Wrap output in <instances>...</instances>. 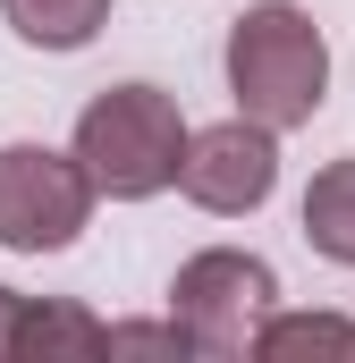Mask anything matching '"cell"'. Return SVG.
<instances>
[{"label":"cell","mask_w":355,"mask_h":363,"mask_svg":"<svg viewBox=\"0 0 355 363\" xmlns=\"http://www.w3.org/2000/svg\"><path fill=\"white\" fill-rule=\"evenodd\" d=\"M305 237H313V254H330V262L355 271V152L330 161V169H313V186H305Z\"/></svg>","instance_id":"cell-6"},{"label":"cell","mask_w":355,"mask_h":363,"mask_svg":"<svg viewBox=\"0 0 355 363\" xmlns=\"http://www.w3.org/2000/svg\"><path fill=\"white\" fill-rule=\"evenodd\" d=\"M93 169L51 144H0V245L9 254H68L93 220Z\"/></svg>","instance_id":"cell-3"},{"label":"cell","mask_w":355,"mask_h":363,"mask_svg":"<svg viewBox=\"0 0 355 363\" xmlns=\"http://www.w3.org/2000/svg\"><path fill=\"white\" fill-rule=\"evenodd\" d=\"M77 161L93 169L102 194L144 203V194L178 186L186 118H178V101H170L161 85H110V93H93L85 118H77Z\"/></svg>","instance_id":"cell-2"},{"label":"cell","mask_w":355,"mask_h":363,"mask_svg":"<svg viewBox=\"0 0 355 363\" xmlns=\"http://www.w3.org/2000/svg\"><path fill=\"white\" fill-rule=\"evenodd\" d=\"M17 313H26V296L0 287V355H17Z\"/></svg>","instance_id":"cell-9"},{"label":"cell","mask_w":355,"mask_h":363,"mask_svg":"<svg viewBox=\"0 0 355 363\" xmlns=\"http://www.w3.org/2000/svg\"><path fill=\"white\" fill-rule=\"evenodd\" d=\"M305 347L355 355V321H339V313H271L263 330H254V355H305Z\"/></svg>","instance_id":"cell-8"},{"label":"cell","mask_w":355,"mask_h":363,"mask_svg":"<svg viewBox=\"0 0 355 363\" xmlns=\"http://www.w3.org/2000/svg\"><path fill=\"white\" fill-rule=\"evenodd\" d=\"M9 9V26L26 34V43H43V51H85L93 34L110 26V0H0Z\"/></svg>","instance_id":"cell-7"},{"label":"cell","mask_w":355,"mask_h":363,"mask_svg":"<svg viewBox=\"0 0 355 363\" xmlns=\"http://www.w3.org/2000/svg\"><path fill=\"white\" fill-rule=\"evenodd\" d=\"M229 93L263 127H305L330 93V43L296 0H263L229 26Z\"/></svg>","instance_id":"cell-1"},{"label":"cell","mask_w":355,"mask_h":363,"mask_svg":"<svg viewBox=\"0 0 355 363\" xmlns=\"http://www.w3.org/2000/svg\"><path fill=\"white\" fill-rule=\"evenodd\" d=\"M178 186H186V203H203V211H220V220L263 211L271 186H279V127H263V118H246V110H237V118H220V127L186 135Z\"/></svg>","instance_id":"cell-5"},{"label":"cell","mask_w":355,"mask_h":363,"mask_svg":"<svg viewBox=\"0 0 355 363\" xmlns=\"http://www.w3.org/2000/svg\"><path fill=\"white\" fill-rule=\"evenodd\" d=\"M279 304V279L263 254H237V245H212L195 262H178L170 279V321L195 338V355H254V330Z\"/></svg>","instance_id":"cell-4"}]
</instances>
